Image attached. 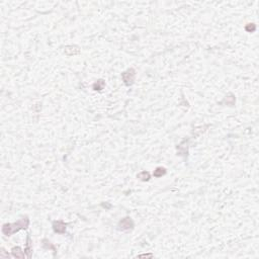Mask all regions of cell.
I'll list each match as a JSON object with an SVG mask.
<instances>
[{
	"label": "cell",
	"instance_id": "cell-6",
	"mask_svg": "<svg viewBox=\"0 0 259 259\" xmlns=\"http://www.w3.org/2000/svg\"><path fill=\"white\" fill-rule=\"evenodd\" d=\"M12 254H13L14 257H18V258H23V257H25V254L21 253L20 248H19V247L13 248V249H12Z\"/></svg>",
	"mask_w": 259,
	"mask_h": 259
},
{
	"label": "cell",
	"instance_id": "cell-8",
	"mask_svg": "<svg viewBox=\"0 0 259 259\" xmlns=\"http://www.w3.org/2000/svg\"><path fill=\"white\" fill-rule=\"evenodd\" d=\"M104 86V82L102 81V80H99V81H97L96 83L94 84V89L95 90H101L102 88H103Z\"/></svg>",
	"mask_w": 259,
	"mask_h": 259
},
{
	"label": "cell",
	"instance_id": "cell-5",
	"mask_svg": "<svg viewBox=\"0 0 259 259\" xmlns=\"http://www.w3.org/2000/svg\"><path fill=\"white\" fill-rule=\"evenodd\" d=\"M79 53H80V50L78 49V47H75V46H69V47L65 48V54H67L68 56L77 55V54Z\"/></svg>",
	"mask_w": 259,
	"mask_h": 259
},
{
	"label": "cell",
	"instance_id": "cell-7",
	"mask_svg": "<svg viewBox=\"0 0 259 259\" xmlns=\"http://www.w3.org/2000/svg\"><path fill=\"white\" fill-rule=\"evenodd\" d=\"M166 173V171H165L164 168H157L155 170V172H154V176H156V177H159V176H162L164 175V174Z\"/></svg>",
	"mask_w": 259,
	"mask_h": 259
},
{
	"label": "cell",
	"instance_id": "cell-4",
	"mask_svg": "<svg viewBox=\"0 0 259 259\" xmlns=\"http://www.w3.org/2000/svg\"><path fill=\"white\" fill-rule=\"evenodd\" d=\"M54 230L57 233H64L66 231V224H64L62 221L54 222Z\"/></svg>",
	"mask_w": 259,
	"mask_h": 259
},
{
	"label": "cell",
	"instance_id": "cell-2",
	"mask_svg": "<svg viewBox=\"0 0 259 259\" xmlns=\"http://www.w3.org/2000/svg\"><path fill=\"white\" fill-rule=\"evenodd\" d=\"M123 78H124V81L127 85H131L133 84L135 79V70L134 69H130L128 70L127 72H125L123 74Z\"/></svg>",
	"mask_w": 259,
	"mask_h": 259
},
{
	"label": "cell",
	"instance_id": "cell-9",
	"mask_svg": "<svg viewBox=\"0 0 259 259\" xmlns=\"http://www.w3.org/2000/svg\"><path fill=\"white\" fill-rule=\"evenodd\" d=\"M138 177L140 178L141 177V179L142 180H148L150 178V175H149V173L148 172H146V171H144V172H142V173H140L138 175Z\"/></svg>",
	"mask_w": 259,
	"mask_h": 259
},
{
	"label": "cell",
	"instance_id": "cell-1",
	"mask_svg": "<svg viewBox=\"0 0 259 259\" xmlns=\"http://www.w3.org/2000/svg\"><path fill=\"white\" fill-rule=\"evenodd\" d=\"M29 224V219L25 218V219L19 220L17 223L6 224V225H4L3 228H2V232H3V234H5L6 236H10L11 234L17 232V231H19L20 229H25V228H27Z\"/></svg>",
	"mask_w": 259,
	"mask_h": 259
},
{
	"label": "cell",
	"instance_id": "cell-10",
	"mask_svg": "<svg viewBox=\"0 0 259 259\" xmlns=\"http://www.w3.org/2000/svg\"><path fill=\"white\" fill-rule=\"evenodd\" d=\"M29 241H30V239H29V237H27V249L25 250V251H27V253H29V257H30V252H32V249H30V243H29Z\"/></svg>",
	"mask_w": 259,
	"mask_h": 259
},
{
	"label": "cell",
	"instance_id": "cell-3",
	"mask_svg": "<svg viewBox=\"0 0 259 259\" xmlns=\"http://www.w3.org/2000/svg\"><path fill=\"white\" fill-rule=\"evenodd\" d=\"M133 221L130 219V218H125L124 220H121V223H119V227H121V229L123 230H129L130 228L133 227Z\"/></svg>",
	"mask_w": 259,
	"mask_h": 259
}]
</instances>
